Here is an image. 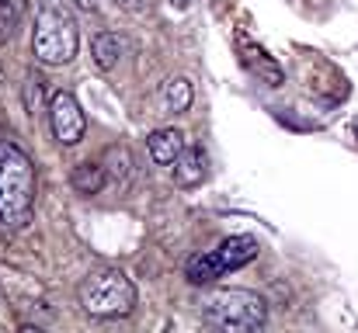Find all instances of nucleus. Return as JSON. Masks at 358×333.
Wrapping results in <instances>:
<instances>
[{
	"instance_id": "10",
	"label": "nucleus",
	"mask_w": 358,
	"mask_h": 333,
	"mask_svg": "<svg viewBox=\"0 0 358 333\" xmlns=\"http://www.w3.org/2000/svg\"><path fill=\"white\" fill-rule=\"evenodd\" d=\"M192 101H195V87L188 77H167L160 84V105L167 114H185L192 108Z\"/></svg>"
},
{
	"instance_id": "15",
	"label": "nucleus",
	"mask_w": 358,
	"mask_h": 333,
	"mask_svg": "<svg viewBox=\"0 0 358 333\" xmlns=\"http://www.w3.org/2000/svg\"><path fill=\"white\" fill-rule=\"evenodd\" d=\"M24 105H28L31 114L42 111V80L38 77H28V84H24Z\"/></svg>"
},
{
	"instance_id": "1",
	"label": "nucleus",
	"mask_w": 358,
	"mask_h": 333,
	"mask_svg": "<svg viewBox=\"0 0 358 333\" xmlns=\"http://www.w3.org/2000/svg\"><path fill=\"white\" fill-rule=\"evenodd\" d=\"M35 202V174L31 160L14 146L0 142V222L3 225H24Z\"/></svg>"
},
{
	"instance_id": "19",
	"label": "nucleus",
	"mask_w": 358,
	"mask_h": 333,
	"mask_svg": "<svg viewBox=\"0 0 358 333\" xmlns=\"http://www.w3.org/2000/svg\"><path fill=\"white\" fill-rule=\"evenodd\" d=\"M355 139H358V118H355Z\"/></svg>"
},
{
	"instance_id": "9",
	"label": "nucleus",
	"mask_w": 358,
	"mask_h": 333,
	"mask_svg": "<svg viewBox=\"0 0 358 333\" xmlns=\"http://www.w3.org/2000/svg\"><path fill=\"white\" fill-rule=\"evenodd\" d=\"M185 146H188V139H185L181 128H157L146 139V149H150L153 163H164V167H174V160L185 153Z\"/></svg>"
},
{
	"instance_id": "18",
	"label": "nucleus",
	"mask_w": 358,
	"mask_h": 333,
	"mask_svg": "<svg viewBox=\"0 0 358 333\" xmlns=\"http://www.w3.org/2000/svg\"><path fill=\"white\" fill-rule=\"evenodd\" d=\"M167 3H171V7H178V10H185V7H188V0H167Z\"/></svg>"
},
{
	"instance_id": "2",
	"label": "nucleus",
	"mask_w": 358,
	"mask_h": 333,
	"mask_svg": "<svg viewBox=\"0 0 358 333\" xmlns=\"http://www.w3.org/2000/svg\"><path fill=\"white\" fill-rule=\"evenodd\" d=\"M202 320L216 330L250 333L261 330L268 320V302L247 288H216L202 299Z\"/></svg>"
},
{
	"instance_id": "6",
	"label": "nucleus",
	"mask_w": 358,
	"mask_h": 333,
	"mask_svg": "<svg viewBox=\"0 0 358 333\" xmlns=\"http://www.w3.org/2000/svg\"><path fill=\"white\" fill-rule=\"evenodd\" d=\"M237 56H240V63H243V70H247L257 84H264V87H282V84H285L282 66H278V63L268 56V49L257 45L247 31H237Z\"/></svg>"
},
{
	"instance_id": "8",
	"label": "nucleus",
	"mask_w": 358,
	"mask_h": 333,
	"mask_svg": "<svg viewBox=\"0 0 358 333\" xmlns=\"http://www.w3.org/2000/svg\"><path fill=\"white\" fill-rule=\"evenodd\" d=\"M206 163H209L206 149L195 146V142H188L185 153L174 160V181H178V188H199L206 181V174H209Z\"/></svg>"
},
{
	"instance_id": "3",
	"label": "nucleus",
	"mask_w": 358,
	"mask_h": 333,
	"mask_svg": "<svg viewBox=\"0 0 358 333\" xmlns=\"http://www.w3.org/2000/svg\"><path fill=\"white\" fill-rule=\"evenodd\" d=\"M80 45V28L77 17L59 7V3H45L35 14V31H31V52L42 66H66L77 56Z\"/></svg>"
},
{
	"instance_id": "13",
	"label": "nucleus",
	"mask_w": 358,
	"mask_h": 333,
	"mask_svg": "<svg viewBox=\"0 0 358 333\" xmlns=\"http://www.w3.org/2000/svg\"><path fill=\"white\" fill-rule=\"evenodd\" d=\"M185 278H188L192 285H213V281H220L223 274H220V267H216L213 253H209V250H202V253H195V257L185 264Z\"/></svg>"
},
{
	"instance_id": "17",
	"label": "nucleus",
	"mask_w": 358,
	"mask_h": 333,
	"mask_svg": "<svg viewBox=\"0 0 358 333\" xmlns=\"http://www.w3.org/2000/svg\"><path fill=\"white\" fill-rule=\"evenodd\" d=\"M80 10H98V0H73Z\"/></svg>"
},
{
	"instance_id": "7",
	"label": "nucleus",
	"mask_w": 358,
	"mask_h": 333,
	"mask_svg": "<svg viewBox=\"0 0 358 333\" xmlns=\"http://www.w3.org/2000/svg\"><path fill=\"white\" fill-rule=\"evenodd\" d=\"M209 253H213L220 274H227V271H240L243 264H250V260L261 253V246H257L254 236H230V239H223V243H220L216 250H209Z\"/></svg>"
},
{
	"instance_id": "4",
	"label": "nucleus",
	"mask_w": 358,
	"mask_h": 333,
	"mask_svg": "<svg viewBox=\"0 0 358 333\" xmlns=\"http://www.w3.org/2000/svg\"><path fill=\"white\" fill-rule=\"evenodd\" d=\"M80 306L94 320H119L129 316L136 306V285L119 267H105L84 278L80 285Z\"/></svg>"
},
{
	"instance_id": "5",
	"label": "nucleus",
	"mask_w": 358,
	"mask_h": 333,
	"mask_svg": "<svg viewBox=\"0 0 358 333\" xmlns=\"http://www.w3.org/2000/svg\"><path fill=\"white\" fill-rule=\"evenodd\" d=\"M49 125H52V135L63 142V146H77L84 139V128H87V118L80 101L70 94V91H56L49 98Z\"/></svg>"
},
{
	"instance_id": "12",
	"label": "nucleus",
	"mask_w": 358,
	"mask_h": 333,
	"mask_svg": "<svg viewBox=\"0 0 358 333\" xmlns=\"http://www.w3.org/2000/svg\"><path fill=\"white\" fill-rule=\"evenodd\" d=\"M70 184H73L77 195H98L108 184V170L101 163H80V167H73Z\"/></svg>"
},
{
	"instance_id": "16",
	"label": "nucleus",
	"mask_w": 358,
	"mask_h": 333,
	"mask_svg": "<svg viewBox=\"0 0 358 333\" xmlns=\"http://www.w3.org/2000/svg\"><path fill=\"white\" fill-rule=\"evenodd\" d=\"M115 3H119L122 10H129V14H139V10H143L150 0H115Z\"/></svg>"
},
{
	"instance_id": "11",
	"label": "nucleus",
	"mask_w": 358,
	"mask_h": 333,
	"mask_svg": "<svg viewBox=\"0 0 358 333\" xmlns=\"http://www.w3.org/2000/svg\"><path fill=\"white\" fill-rule=\"evenodd\" d=\"M91 59H94V66L98 70H115L122 59V38L115 31H98L94 38H91Z\"/></svg>"
},
{
	"instance_id": "14",
	"label": "nucleus",
	"mask_w": 358,
	"mask_h": 333,
	"mask_svg": "<svg viewBox=\"0 0 358 333\" xmlns=\"http://www.w3.org/2000/svg\"><path fill=\"white\" fill-rule=\"evenodd\" d=\"M17 17H21V0H0V42L14 35Z\"/></svg>"
}]
</instances>
